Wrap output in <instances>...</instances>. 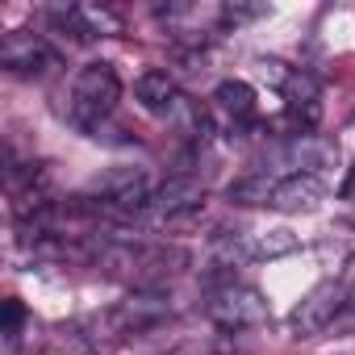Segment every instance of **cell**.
I'll return each mask as SVG.
<instances>
[{"label": "cell", "mask_w": 355, "mask_h": 355, "mask_svg": "<svg viewBox=\"0 0 355 355\" xmlns=\"http://www.w3.org/2000/svg\"><path fill=\"white\" fill-rule=\"evenodd\" d=\"M334 334H355V293H347V305L334 318Z\"/></svg>", "instance_id": "16"}, {"label": "cell", "mask_w": 355, "mask_h": 355, "mask_svg": "<svg viewBox=\"0 0 355 355\" xmlns=\"http://www.w3.org/2000/svg\"><path fill=\"white\" fill-rule=\"evenodd\" d=\"M171 355H222V351H218L214 343H180Z\"/></svg>", "instance_id": "17"}, {"label": "cell", "mask_w": 355, "mask_h": 355, "mask_svg": "<svg viewBox=\"0 0 355 355\" xmlns=\"http://www.w3.org/2000/svg\"><path fill=\"white\" fill-rule=\"evenodd\" d=\"M214 101H218V109H222L234 125H251V121H255V113H259L255 88H251L247 80H226V84H218Z\"/></svg>", "instance_id": "11"}, {"label": "cell", "mask_w": 355, "mask_h": 355, "mask_svg": "<svg viewBox=\"0 0 355 355\" xmlns=\"http://www.w3.org/2000/svg\"><path fill=\"white\" fill-rule=\"evenodd\" d=\"M134 101H138L146 113H155V117H171L175 105L184 101V92L175 88V80H171L167 71H142V76L134 80Z\"/></svg>", "instance_id": "10"}, {"label": "cell", "mask_w": 355, "mask_h": 355, "mask_svg": "<svg viewBox=\"0 0 355 355\" xmlns=\"http://www.w3.org/2000/svg\"><path fill=\"white\" fill-rule=\"evenodd\" d=\"M171 313V305H167V297H159V293H146V288H138L134 297H125L121 305H113L109 313H105V322H109V330L121 338V334H142V330H150V326H159L163 318Z\"/></svg>", "instance_id": "8"}, {"label": "cell", "mask_w": 355, "mask_h": 355, "mask_svg": "<svg viewBox=\"0 0 355 355\" xmlns=\"http://www.w3.org/2000/svg\"><path fill=\"white\" fill-rule=\"evenodd\" d=\"M276 167H263L272 175H322L326 167L338 163V146L330 138H318V134H293L276 155H272Z\"/></svg>", "instance_id": "6"}, {"label": "cell", "mask_w": 355, "mask_h": 355, "mask_svg": "<svg viewBox=\"0 0 355 355\" xmlns=\"http://www.w3.org/2000/svg\"><path fill=\"white\" fill-rule=\"evenodd\" d=\"M338 193H343V201H351V205H355V167L347 171V180H343V189H338Z\"/></svg>", "instance_id": "18"}, {"label": "cell", "mask_w": 355, "mask_h": 355, "mask_svg": "<svg viewBox=\"0 0 355 355\" xmlns=\"http://www.w3.org/2000/svg\"><path fill=\"white\" fill-rule=\"evenodd\" d=\"M272 184H276L272 171H255V175H247V180L230 184V201H234V205H268Z\"/></svg>", "instance_id": "13"}, {"label": "cell", "mask_w": 355, "mask_h": 355, "mask_svg": "<svg viewBox=\"0 0 355 355\" xmlns=\"http://www.w3.org/2000/svg\"><path fill=\"white\" fill-rule=\"evenodd\" d=\"M21 322H26V309H21L17 297H9V301H5V334H9V343L17 338V326H21Z\"/></svg>", "instance_id": "15"}, {"label": "cell", "mask_w": 355, "mask_h": 355, "mask_svg": "<svg viewBox=\"0 0 355 355\" xmlns=\"http://www.w3.org/2000/svg\"><path fill=\"white\" fill-rule=\"evenodd\" d=\"M322 197H326V180H322V175H276L272 197H268V209L309 214V209L322 205Z\"/></svg>", "instance_id": "9"}, {"label": "cell", "mask_w": 355, "mask_h": 355, "mask_svg": "<svg viewBox=\"0 0 355 355\" xmlns=\"http://www.w3.org/2000/svg\"><path fill=\"white\" fill-rule=\"evenodd\" d=\"M205 205V184L193 180V175H171L167 184H159L146 205H142V222H159V226H171V222H180V218H193L197 209Z\"/></svg>", "instance_id": "5"}, {"label": "cell", "mask_w": 355, "mask_h": 355, "mask_svg": "<svg viewBox=\"0 0 355 355\" xmlns=\"http://www.w3.org/2000/svg\"><path fill=\"white\" fill-rule=\"evenodd\" d=\"M205 313H209V322H214L218 330L243 334V330H259V326L268 322V301H263L259 288L234 284V280H230V284H222V288L209 293Z\"/></svg>", "instance_id": "3"}, {"label": "cell", "mask_w": 355, "mask_h": 355, "mask_svg": "<svg viewBox=\"0 0 355 355\" xmlns=\"http://www.w3.org/2000/svg\"><path fill=\"white\" fill-rule=\"evenodd\" d=\"M347 305V284L343 280H322L313 284L288 313V330L293 338H313V334H326L334 330V318L343 313Z\"/></svg>", "instance_id": "4"}, {"label": "cell", "mask_w": 355, "mask_h": 355, "mask_svg": "<svg viewBox=\"0 0 355 355\" xmlns=\"http://www.w3.org/2000/svg\"><path fill=\"white\" fill-rule=\"evenodd\" d=\"M268 17V5H222V30L226 26H247V21H259Z\"/></svg>", "instance_id": "14"}, {"label": "cell", "mask_w": 355, "mask_h": 355, "mask_svg": "<svg viewBox=\"0 0 355 355\" xmlns=\"http://www.w3.org/2000/svg\"><path fill=\"white\" fill-rule=\"evenodd\" d=\"M121 101V80L109 63H88L71 76V88H67V117L71 125H80L84 134H101V125L113 117Z\"/></svg>", "instance_id": "2"}, {"label": "cell", "mask_w": 355, "mask_h": 355, "mask_svg": "<svg viewBox=\"0 0 355 355\" xmlns=\"http://www.w3.org/2000/svg\"><path fill=\"white\" fill-rule=\"evenodd\" d=\"M239 239H243V259H276V255H288V251L301 247V239L288 234V230H268V234H255V239L239 234Z\"/></svg>", "instance_id": "12"}, {"label": "cell", "mask_w": 355, "mask_h": 355, "mask_svg": "<svg viewBox=\"0 0 355 355\" xmlns=\"http://www.w3.org/2000/svg\"><path fill=\"white\" fill-rule=\"evenodd\" d=\"M189 263V255L180 247H163V243H121V239H105L92 251V268L109 280H125L134 288H150L167 276H175Z\"/></svg>", "instance_id": "1"}, {"label": "cell", "mask_w": 355, "mask_h": 355, "mask_svg": "<svg viewBox=\"0 0 355 355\" xmlns=\"http://www.w3.org/2000/svg\"><path fill=\"white\" fill-rule=\"evenodd\" d=\"M0 67L13 71V76H42L51 67H59V55L51 51L46 38L13 30V34H5V42H0Z\"/></svg>", "instance_id": "7"}]
</instances>
